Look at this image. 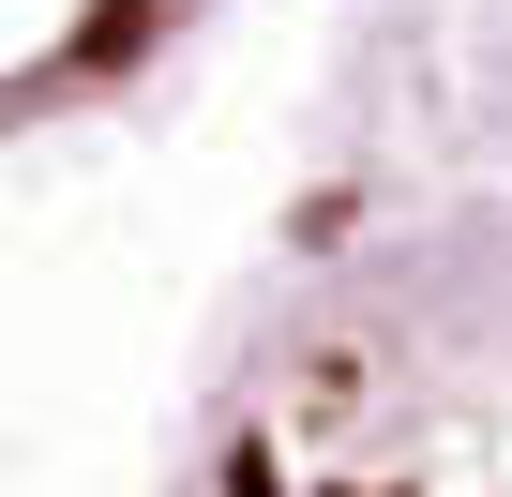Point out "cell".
I'll return each instance as SVG.
<instances>
[{
    "mask_svg": "<svg viewBox=\"0 0 512 497\" xmlns=\"http://www.w3.org/2000/svg\"><path fill=\"white\" fill-rule=\"evenodd\" d=\"M151 16H166V0H106V16L76 31V61H136V31H151Z\"/></svg>",
    "mask_w": 512,
    "mask_h": 497,
    "instance_id": "obj_1",
    "label": "cell"
}]
</instances>
